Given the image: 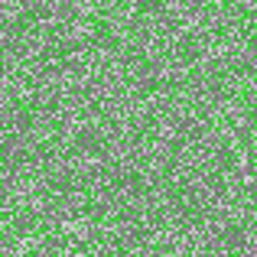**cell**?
Here are the masks:
<instances>
[{"instance_id": "1", "label": "cell", "mask_w": 257, "mask_h": 257, "mask_svg": "<svg viewBox=\"0 0 257 257\" xmlns=\"http://www.w3.org/2000/svg\"><path fill=\"white\" fill-rule=\"evenodd\" d=\"M134 10H137V17H166V13L173 10L176 0H131Z\"/></svg>"}]
</instances>
